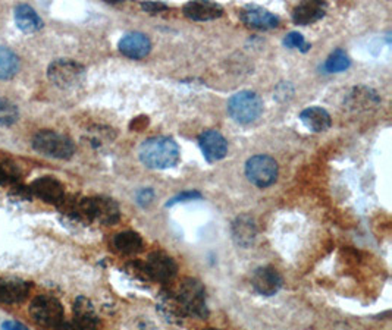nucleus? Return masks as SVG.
<instances>
[{
    "label": "nucleus",
    "mask_w": 392,
    "mask_h": 330,
    "mask_svg": "<svg viewBox=\"0 0 392 330\" xmlns=\"http://www.w3.org/2000/svg\"><path fill=\"white\" fill-rule=\"evenodd\" d=\"M30 316L41 327L55 329L64 321V307L55 296L39 295L31 301Z\"/></svg>",
    "instance_id": "obj_7"
},
{
    "label": "nucleus",
    "mask_w": 392,
    "mask_h": 330,
    "mask_svg": "<svg viewBox=\"0 0 392 330\" xmlns=\"http://www.w3.org/2000/svg\"><path fill=\"white\" fill-rule=\"evenodd\" d=\"M2 330H29L27 326H24L19 321H14V320H8L2 324Z\"/></svg>",
    "instance_id": "obj_33"
},
{
    "label": "nucleus",
    "mask_w": 392,
    "mask_h": 330,
    "mask_svg": "<svg viewBox=\"0 0 392 330\" xmlns=\"http://www.w3.org/2000/svg\"><path fill=\"white\" fill-rule=\"evenodd\" d=\"M114 246L121 254L131 256V254H137L143 250L144 241L137 232L125 231V232H121V234L115 235Z\"/></svg>",
    "instance_id": "obj_22"
},
{
    "label": "nucleus",
    "mask_w": 392,
    "mask_h": 330,
    "mask_svg": "<svg viewBox=\"0 0 392 330\" xmlns=\"http://www.w3.org/2000/svg\"><path fill=\"white\" fill-rule=\"evenodd\" d=\"M154 199V191L151 188H144L137 192V203L141 207H147Z\"/></svg>",
    "instance_id": "obj_32"
},
{
    "label": "nucleus",
    "mask_w": 392,
    "mask_h": 330,
    "mask_svg": "<svg viewBox=\"0 0 392 330\" xmlns=\"http://www.w3.org/2000/svg\"><path fill=\"white\" fill-rule=\"evenodd\" d=\"M200 199H201V194L198 191H184V192H181V194L175 196L174 199H171L166 203V207H172L179 203H189V201H194V200H200Z\"/></svg>",
    "instance_id": "obj_30"
},
{
    "label": "nucleus",
    "mask_w": 392,
    "mask_h": 330,
    "mask_svg": "<svg viewBox=\"0 0 392 330\" xmlns=\"http://www.w3.org/2000/svg\"><path fill=\"white\" fill-rule=\"evenodd\" d=\"M300 119L306 125V128H308L313 132H323L329 129L332 125L331 115L319 106H311L304 109L300 114Z\"/></svg>",
    "instance_id": "obj_20"
},
{
    "label": "nucleus",
    "mask_w": 392,
    "mask_h": 330,
    "mask_svg": "<svg viewBox=\"0 0 392 330\" xmlns=\"http://www.w3.org/2000/svg\"><path fill=\"white\" fill-rule=\"evenodd\" d=\"M47 76L56 87L69 90L83 84L86 68L72 59H58L49 65Z\"/></svg>",
    "instance_id": "obj_6"
},
{
    "label": "nucleus",
    "mask_w": 392,
    "mask_h": 330,
    "mask_svg": "<svg viewBox=\"0 0 392 330\" xmlns=\"http://www.w3.org/2000/svg\"><path fill=\"white\" fill-rule=\"evenodd\" d=\"M204 330H221V329H204Z\"/></svg>",
    "instance_id": "obj_36"
},
{
    "label": "nucleus",
    "mask_w": 392,
    "mask_h": 330,
    "mask_svg": "<svg viewBox=\"0 0 392 330\" xmlns=\"http://www.w3.org/2000/svg\"><path fill=\"white\" fill-rule=\"evenodd\" d=\"M325 8H326V4L319 2V0H315V2H303L293 9L291 16L294 24L306 26L322 19L326 12Z\"/></svg>",
    "instance_id": "obj_19"
},
{
    "label": "nucleus",
    "mask_w": 392,
    "mask_h": 330,
    "mask_svg": "<svg viewBox=\"0 0 392 330\" xmlns=\"http://www.w3.org/2000/svg\"><path fill=\"white\" fill-rule=\"evenodd\" d=\"M241 21L254 30H273L279 25V18L272 14L271 11L257 6V5H247L240 12Z\"/></svg>",
    "instance_id": "obj_14"
},
{
    "label": "nucleus",
    "mask_w": 392,
    "mask_h": 330,
    "mask_svg": "<svg viewBox=\"0 0 392 330\" xmlns=\"http://www.w3.org/2000/svg\"><path fill=\"white\" fill-rule=\"evenodd\" d=\"M147 125V118H137V119H134L133 121V124H131V126H134V129L136 131H140V129H143L144 126Z\"/></svg>",
    "instance_id": "obj_35"
},
{
    "label": "nucleus",
    "mask_w": 392,
    "mask_h": 330,
    "mask_svg": "<svg viewBox=\"0 0 392 330\" xmlns=\"http://www.w3.org/2000/svg\"><path fill=\"white\" fill-rule=\"evenodd\" d=\"M158 309L172 323H179L182 319L186 317V313H184V310H182L178 298L169 292L161 294L159 301H158Z\"/></svg>",
    "instance_id": "obj_23"
},
{
    "label": "nucleus",
    "mask_w": 392,
    "mask_h": 330,
    "mask_svg": "<svg viewBox=\"0 0 392 330\" xmlns=\"http://www.w3.org/2000/svg\"><path fill=\"white\" fill-rule=\"evenodd\" d=\"M351 65V61L348 58V54L343 49H336L333 50L329 58L323 64V71L328 74H336V72H343L347 71Z\"/></svg>",
    "instance_id": "obj_25"
},
{
    "label": "nucleus",
    "mask_w": 392,
    "mask_h": 330,
    "mask_svg": "<svg viewBox=\"0 0 392 330\" xmlns=\"http://www.w3.org/2000/svg\"><path fill=\"white\" fill-rule=\"evenodd\" d=\"M231 234L233 242L241 249H248L256 241L257 225L256 220L250 214H241L232 222Z\"/></svg>",
    "instance_id": "obj_15"
},
{
    "label": "nucleus",
    "mask_w": 392,
    "mask_h": 330,
    "mask_svg": "<svg viewBox=\"0 0 392 330\" xmlns=\"http://www.w3.org/2000/svg\"><path fill=\"white\" fill-rule=\"evenodd\" d=\"M69 213L78 219H84L89 220V222H99L108 226L115 225L121 217L118 203L109 197L83 199L71 204Z\"/></svg>",
    "instance_id": "obj_2"
},
{
    "label": "nucleus",
    "mask_w": 392,
    "mask_h": 330,
    "mask_svg": "<svg viewBox=\"0 0 392 330\" xmlns=\"http://www.w3.org/2000/svg\"><path fill=\"white\" fill-rule=\"evenodd\" d=\"M246 176L257 188H268L278 178V163L266 154H256L246 163Z\"/></svg>",
    "instance_id": "obj_8"
},
{
    "label": "nucleus",
    "mask_w": 392,
    "mask_h": 330,
    "mask_svg": "<svg viewBox=\"0 0 392 330\" xmlns=\"http://www.w3.org/2000/svg\"><path fill=\"white\" fill-rule=\"evenodd\" d=\"M348 101H350L351 107H368V106H372V104H378L379 97L371 89L358 87V89L353 90V93L348 97Z\"/></svg>",
    "instance_id": "obj_26"
},
{
    "label": "nucleus",
    "mask_w": 392,
    "mask_h": 330,
    "mask_svg": "<svg viewBox=\"0 0 392 330\" xmlns=\"http://www.w3.org/2000/svg\"><path fill=\"white\" fill-rule=\"evenodd\" d=\"M30 194L43 200L44 203L59 206L65 201V186L54 176H41L31 182Z\"/></svg>",
    "instance_id": "obj_10"
},
{
    "label": "nucleus",
    "mask_w": 392,
    "mask_h": 330,
    "mask_svg": "<svg viewBox=\"0 0 392 330\" xmlns=\"http://www.w3.org/2000/svg\"><path fill=\"white\" fill-rule=\"evenodd\" d=\"M263 112V103L254 91H240L228 101V114L238 124H251Z\"/></svg>",
    "instance_id": "obj_5"
},
{
    "label": "nucleus",
    "mask_w": 392,
    "mask_h": 330,
    "mask_svg": "<svg viewBox=\"0 0 392 330\" xmlns=\"http://www.w3.org/2000/svg\"><path fill=\"white\" fill-rule=\"evenodd\" d=\"M184 15L193 21H213L223 15V9L221 5L215 2H203V0H196V2H189L184 6Z\"/></svg>",
    "instance_id": "obj_18"
},
{
    "label": "nucleus",
    "mask_w": 392,
    "mask_h": 330,
    "mask_svg": "<svg viewBox=\"0 0 392 330\" xmlns=\"http://www.w3.org/2000/svg\"><path fill=\"white\" fill-rule=\"evenodd\" d=\"M198 146L204 159L208 163L222 160L228 153V143L225 136L215 129H207L201 132L198 136Z\"/></svg>",
    "instance_id": "obj_12"
},
{
    "label": "nucleus",
    "mask_w": 392,
    "mask_h": 330,
    "mask_svg": "<svg viewBox=\"0 0 392 330\" xmlns=\"http://www.w3.org/2000/svg\"><path fill=\"white\" fill-rule=\"evenodd\" d=\"M55 330H81L80 327H78L75 323H71V321H62L59 323Z\"/></svg>",
    "instance_id": "obj_34"
},
{
    "label": "nucleus",
    "mask_w": 392,
    "mask_h": 330,
    "mask_svg": "<svg viewBox=\"0 0 392 330\" xmlns=\"http://www.w3.org/2000/svg\"><path fill=\"white\" fill-rule=\"evenodd\" d=\"M176 298L186 316H193L197 319H206L208 316L206 289L200 281L194 278L182 281Z\"/></svg>",
    "instance_id": "obj_4"
},
{
    "label": "nucleus",
    "mask_w": 392,
    "mask_h": 330,
    "mask_svg": "<svg viewBox=\"0 0 392 330\" xmlns=\"http://www.w3.org/2000/svg\"><path fill=\"white\" fill-rule=\"evenodd\" d=\"M15 24L24 33H36L43 29V19L30 5H19L15 9Z\"/></svg>",
    "instance_id": "obj_21"
},
{
    "label": "nucleus",
    "mask_w": 392,
    "mask_h": 330,
    "mask_svg": "<svg viewBox=\"0 0 392 330\" xmlns=\"http://www.w3.org/2000/svg\"><path fill=\"white\" fill-rule=\"evenodd\" d=\"M31 285L22 279H0V304H19L29 296Z\"/></svg>",
    "instance_id": "obj_16"
},
{
    "label": "nucleus",
    "mask_w": 392,
    "mask_h": 330,
    "mask_svg": "<svg viewBox=\"0 0 392 330\" xmlns=\"http://www.w3.org/2000/svg\"><path fill=\"white\" fill-rule=\"evenodd\" d=\"M283 46H285V47H288V49H297V50H300V51H303V53L308 51L310 47H311V44L307 43V41L304 40V37H303L300 33H297V31H293V33H290V34H286V36H285V39H283Z\"/></svg>",
    "instance_id": "obj_29"
},
{
    "label": "nucleus",
    "mask_w": 392,
    "mask_h": 330,
    "mask_svg": "<svg viewBox=\"0 0 392 330\" xmlns=\"http://www.w3.org/2000/svg\"><path fill=\"white\" fill-rule=\"evenodd\" d=\"M139 156L144 166L164 171L176 166L181 151L175 140L169 136H151L140 146Z\"/></svg>",
    "instance_id": "obj_1"
},
{
    "label": "nucleus",
    "mask_w": 392,
    "mask_h": 330,
    "mask_svg": "<svg viewBox=\"0 0 392 330\" xmlns=\"http://www.w3.org/2000/svg\"><path fill=\"white\" fill-rule=\"evenodd\" d=\"M143 266L149 281L162 282V284L172 281L176 276V271H178V266L175 260L162 251L151 253L147 257L146 263H143Z\"/></svg>",
    "instance_id": "obj_9"
},
{
    "label": "nucleus",
    "mask_w": 392,
    "mask_h": 330,
    "mask_svg": "<svg viewBox=\"0 0 392 330\" xmlns=\"http://www.w3.org/2000/svg\"><path fill=\"white\" fill-rule=\"evenodd\" d=\"M33 149L46 157L58 160H68L75 153V144L71 139L50 129H41L33 136Z\"/></svg>",
    "instance_id": "obj_3"
},
{
    "label": "nucleus",
    "mask_w": 392,
    "mask_h": 330,
    "mask_svg": "<svg viewBox=\"0 0 392 330\" xmlns=\"http://www.w3.org/2000/svg\"><path fill=\"white\" fill-rule=\"evenodd\" d=\"M19 66L21 64L18 54L8 47L0 46V79H12L18 74Z\"/></svg>",
    "instance_id": "obj_24"
},
{
    "label": "nucleus",
    "mask_w": 392,
    "mask_h": 330,
    "mask_svg": "<svg viewBox=\"0 0 392 330\" xmlns=\"http://www.w3.org/2000/svg\"><path fill=\"white\" fill-rule=\"evenodd\" d=\"M19 118V110L15 103L8 99L0 97V125L11 126Z\"/></svg>",
    "instance_id": "obj_28"
},
{
    "label": "nucleus",
    "mask_w": 392,
    "mask_h": 330,
    "mask_svg": "<svg viewBox=\"0 0 392 330\" xmlns=\"http://www.w3.org/2000/svg\"><path fill=\"white\" fill-rule=\"evenodd\" d=\"M74 323L81 330H96L99 326V316L93 302L86 296H78L74 302Z\"/></svg>",
    "instance_id": "obj_17"
},
{
    "label": "nucleus",
    "mask_w": 392,
    "mask_h": 330,
    "mask_svg": "<svg viewBox=\"0 0 392 330\" xmlns=\"http://www.w3.org/2000/svg\"><path fill=\"white\" fill-rule=\"evenodd\" d=\"M21 179L18 164L8 159H0V185H15Z\"/></svg>",
    "instance_id": "obj_27"
},
{
    "label": "nucleus",
    "mask_w": 392,
    "mask_h": 330,
    "mask_svg": "<svg viewBox=\"0 0 392 330\" xmlns=\"http://www.w3.org/2000/svg\"><path fill=\"white\" fill-rule=\"evenodd\" d=\"M282 278L276 269L271 266L257 267L251 274V285L254 291L263 296H272L282 288Z\"/></svg>",
    "instance_id": "obj_11"
},
{
    "label": "nucleus",
    "mask_w": 392,
    "mask_h": 330,
    "mask_svg": "<svg viewBox=\"0 0 392 330\" xmlns=\"http://www.w3.org/2000/svg\"><path fill=\"white\" fill-rule=\"evenodd\" d=\"M118 49L124 56L134 61H140L149 56V53L151 51V41L143 33L131 31L122 36V39L118 43Z\"/></svg>",
    "instance_id": "obj_13"
},
{
    "label": "nucleus",
    "mask_w": 392,
    "mask_h": 330,
    "mask_svg": "<svg viewBox=\"0 0 392 330\" xmlns=\"http://www.w3.org/2000/svg\"><path fill=\"white\" fill-rule=\"evenodd\" d=\"M141 9L147 14H150V15H158V14H162V12L168 11L169 6L162 4V2H143Z\"/></svg>",
    "instance_id": "obj_31"
}]
</instances>
